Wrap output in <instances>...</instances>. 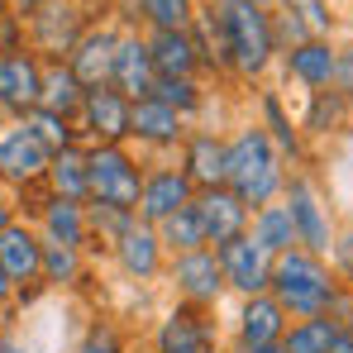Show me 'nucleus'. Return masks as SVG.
Here are the masks:
<instances>
[{
	"label": "nucleus",
	"mask_w": 353,
	"mask_h": 353,
	"mask_svg": "<svg viewBox=\"0 0 353 353\" xmlns=\"http://www.w3.org/2000/svg\"><path fill=\"white\" fill-rule=\"evenodd\" d=\"M334 91L353 101V39H339V58H334Z\"/></svg>",
	"instance_id": "41"
},
{
	"label": "nucleus",
	"mask_w": 353,
	"mask_h": 353,
	"mask_svg": "<svg viewBox=\"0 0 353 353\" xmlns=\"http://www.w3.org/2000/svg\"><path fill=\"white\" fill-rule=\"evenodd\" d=\"M158 239H163L168 258H181V253H196V248H205L201 220H196V210H191V205H186V210H176L172 220H163V225H158Z\"/></svg>",
	"instance_id": "38"
},
{
	"label": "nucleus",
	"mask_w": 353,
	"mask_h": 353,
	"mask_svg": "<svg viewBox=\"0 0 353 353\" xmlns=\"http://www.w3.org/2000/svg\"><path fill=\"white\" fill-rule=\"evenodd\" d=\"M86 176H91V201L119 205V210L139 215V196H143L148 163L129 143H91L86 148Z\"/></svg>",
	"instance_id": "4"
},
{
	"label": "nucleus",
	"mask_w": 353,
	"mask_h": 353,
	"mask_svg": "<svg viewBox=\"0 0 353 353\" xmlns=\"http://www.w3.org/2000/svg\"><path fill=\"white\" fill-rule=\"evenodd\" d=\"M129 110L134 101L119 96L115 86H91L81 110H77V134L81 143H129Z\"/></svg>",
	"instance_id": "10"
},
{
	"label": "nucleus",
	"mask_w": 353,
	"mask_h": 353,
	"mask_svg": "<svg viewBox=\"0 0 353 353\" xmlns=\"http://www.w3.org/2000/svg\"><path fill=\"white\" fill-rule=\"evenodd\" d=\"M172 163L186 172V181H191L196 191L225 186V163H230V139H225V129L191 124V134L181 139V148H176Z\"/></svg>",
	"instance_id": "11"
},
{
	"label": "nucleus",
	"mask_w": 353,
	"mask_h": 353,
	"mask_svg": "<svg viewBox=\"0 0 353 353\" xmlns=\"http://www.w3.org/2000/svg\"><path fill=\"white\" fill-rule=\"evenodd\" d=\"M339 10H344V29H349V39H353V0H344Z\"/></svg>",
	"instance_id": "48"
},
{
	"label": "nucleus",
	"mask_w": 353,
	"mask_h": 353,
	"mask_svg": "<svg viewBox=\"0 0 353 353\" xmlns=\"http://www.w3.org/2000/svg\"><path fill=\"white\" fill-rule=\"evenodd\" d=\"M215 258H220L225 287H230L239 301L268 296V287H272V258H268L248 234H239V239H230L225 248H215Z\"/></svg>",
	"instance_id": "16"
},
{
	"label": "nucleus",
	"mask_w": 353,
	"mask_h": 353,
	"mask_svg": "<svg viewBox=\"0 0 353 353\" xmlns=\"http://www.w3.org/2000/svg\"><path fill=\"white\" fill-rule=\"evenodd\" d=\"M77 353H129V344H124V334L110 320H91L81 330V339H77Z\"/></svg>",
	"instance_id": "39"
},
{
	"label": "nucleus",
	"mask_w": 353,
	"mask_h": 353,
	"mask_svg": "<svg viewBox=\"0 0 353 353\" xmlns=\"http://www.w3.org/2000/svg\"><path fill=\"white\" fill-rule=\"evenodd\" d=\"M10 301H14V282H10V272L0 268V310H5Z\"/></svg>",
	"instance_id": "44"
},
{
	"label": "nucleus",
	"mask_w": 353,
	"mask_h": 353,
	"mask_svg": "<svg viewBox=\"0 0 353 353\" xmlns=\"http://www.w3.org/2000/svg\"><path fill=\"white\" fill-rule=\"evenodd\" d=\"M277 10L292 14L305 29V39H339V29H344L339 0H277Z\"/></svg>",
	"instance_id": "30"
},
{
	"label": "nucleus",
	"mask_w": 353,
	"mask_h": 353,
	"mask_svg": "<svg viewBox=\"0 0 353 353\" xmlns=\"http://www.w3.org/2000/svg\"><path fill=\"white\" fill-rule=\"evenodd\" d=\"M292 315L272 301V296H248L234 310V344L243 349H263V344H282Z\"/></svg>",
	"instance_id": "23"
},
{
	"label": "nucleus",
	"mask_w": 353,
	"mask_h": 353,
	"mask_svg": "<svg viewBox=\"0 0 353 353\" xmlns=\"http://www.w3.org/2000/svg\"><path fill=\"white\" fill-rule=\"evenodd\" d=\"M43 186L62 196V201H91V176H86V143H77V148H62L48 158V176H43Z\"/></svg>",
	"instance_id": "29"
},
{
	"label": "nucleus",
	"mask_w": 353,
	"mask_h": 353,
	"mask_svg": "<svg viewBox=\"0 0 353 353\" xmlns=\"http://www.w3.org/2000/svg\"><path fill=\"white\" fill-rule=\"evenodd\" d=\"M330 268H334V277H339L344 287H353V225L339 230L334 248H330Z\"/></svg>",
	"instance_id": "40"
},
{
	"label": "nucleus",
	"mask_w": 353,
	"mask_h": 353,
	"mask_svg": "<svg viewBox=\"0 0 353 353\" xmlns=\"http://www.w3.org/2000/svg\"><path fill=\"white\" fill-rule=\"evenodd\" d=\"M191 210H196V220H201L205 248H225L230 239L248 234V220H253V210H248V205L239 201L230 186H210V191H196Z\"/></svg>",
	"instance_id": "17"
},
{
	"label": "nucleus",
	"mask_w": 353,
	"mask_h": 353,
	"mask_svg": "<svg viewBox=\"0 0 353 353\" xmlns=\"http://www.w3.org/2000/svg\"><path fill=\"white\" fill-rule=\"evenodd\" d=\"M39 101H43V58L34 48L0 53V105L14 119H24L29 110H39Z\"/></svg>",
	"instance_id": "18"
},
{
	"label": "nucleus",
	"mask_w": 353,
	"mask_h": 353,
	"mask_svg": "<svg viewBox=\"0 0 353 353\" xmlns=\"http://www.w3.org/2000/svg\"><path fill=\"white\" fill-rule=\"evenodd\" d=\"M248 239L268 253V258H282L296 248V225H292V210L287 201H272V205H258L253 220H248Z\"/></svg>",
	"instance_id": "28"
},
{
	"label": "nucleus",
	"mask_w": 353,
	"mask_h": 353,
	"mask_svg": "<svg viewBox=\"0 0 353 353\" xmlns=\"http://www.w3.org/2000/svg\"><path fill=\"white\" fill-rule=\"evenodd\" d=\"M201 0H139V29L143 34H181L191 29Z\"/></svg>",
	"instance_id": "33"
},
{
	"label": "nucleus",
	"mask_w": 353,
	"mask_h": 353,
	"mask_svg": "<svg viewBox=\"0 0 353 353\" xmlns=\"http://www.w3.org/2000/svg\"><path fill=\"white\" fill-rule=\"evenodd\" d=\"M43 5H48V0H10V14H14L19 24H29V19H34Z\"/></svg>",
	"instance_id": "43"
},
{
	"label": "nucleus",
	"mask_w": 353,
	"mask_h": 353,
	"mask_svg": "<svg viewBox=\"0 0 353 353\" xmlns=\"http://www.w3.org/2000/svg\"><path fill=\"white\" fill-rule=\"evenodd\" d=\"M225 139H230L225 186L234 191V196L243 201V205H248V210L282 201L292 168H287V158L272 148V139L258 129V119H239V124L230 129V134H225Z\"/></svg>",
	"instance_id": "2"
},
{
	"label": "nucleus",
	"mask_w": 353,
	"mask_h": 353,
	"mask_svg": "<svg viewBox=\"0 0 353 353\" xmlns=\"http://www.w3.org/2000/svg\"><path fill=\"white\" fill-rule=\"evenodd\" d=\"M296 124H301L305 143H310V139H334V134H344V129L353 124V101L339 96L334 86H330V91H310V96L301 101Z\"/></svg>",
	"instance_id": "25"
},
{
	"label": "nucleus",
	"mask_w": 353,
	"mask_h": 353,
	"mask_svg": "<svg viewBox=\"0 0 353 353\" xmlns=\"http://www.w3.org/2000/svg\"><path fill=\"white\" fill-rule=\"evenodd\" d=\"M153 349L158 353H220V325H215L210 310L176 301L153 330Z\"/></svg>",
	"instance_id": "9"
},
{
	"label": "nucleus",
	"mask_w": 353,
	"mask_h": 353,
	"mask_svg": "<svg viewBox=\"0 0 353 353\" xmlns=\"http://www.w3.org/2000/svg\"><path fill=\"white\" fill-rule=\"evenodd\" d=\"M110 86H115L119 96H129V101L153 96L158 72H153V53H148V34H143V29H124V34H119V53H115Z\"/></svg>",
	"instance_id": "22"
},
{
	"label": "nucleus",
	"mask_w": 353,
	"mask_h": 353,
	"mask_svg": "<svg viewBox=\"0 0 353 353\" xmlns=\"http://www.w3.org/2000/svg\"><path fill=\"white\" fill-rule=\"evenodd\" d=\"M139 215H129V210H119V205H101V201H86V230H91V248H101V253H110V243H115L129 225H134Z\"/></svg>",
	"instance_id": "37"
},
{
	"label": "nucleus",
	"mask_w": 353,
	"mask_h": 353,
	"mask_svg": "<svg viewBox=\"0 0 353 353\" xmlns=\"http://www.w3.org/2000/svg\"><path fill=\"white\" fill-rule=\"evenodd\" d=\"M24 129L48 148V153H62V148H77L81 143V134H77V119H67V115H58V110H29L24 115Z\"/></svg>",
	"instance_id": "36"
},
{
	"label": "nucleus",
	"mask_w": 353,
	"mask_h": 353,
	"mask_svg": "<svg viewBox=\"0 0 353 353\" xmlns=\"http://www.w3.org/2000/svg\"><path fill=\"white\" fill-rule=\"evenodd\" d=\"M153 96L163 105H172L186 124H196V119L205 115V105H210V81L205 77H176V81H158Z\"/></svg>",
	"instance_id": "32"
},
{
	"label": "nucleus",
	"mask_w": 353,
	"mask_h": 353,
	"mask_svg": "<svg viewBox=\"0 0 353 353\" xmlns=\"http://www.w3.org/2000/svg\"><path fill=\"white\" fill-rule=\"evenodd\" d=\"M220 19L225 53H230V86H268L277 72V39H272V5L258 0H205Z\"/></svg>",
	"instance_id": "1"
},
{
	"label": "nucleus",
	"mask_w": 353,
	"mask_h": 353,
	"mask_svg": "<svg viewBox=\"0 0 353 353\" xmlns=\"http://www.w3.org/2000/svg\"><path fill=\"white\" fill-rule=\"evenodd\" d=\"M334 58H339V39H305L277 58V77L287 86H296L301 96L330 91L334 86Z\"/></svg>",
	"instance_id": "13"
},
{
	"label": "nucleus",
	"mask_w": 353,
	"mask_h": 353,
	"mask_svg": "<svg viewBox=\"0 0 353 353\" xmlns=\"http://www.w3.org/2000/svg\"><path fill=\"white\" fill-rule=\"evenodd\" d=\"M86 282V253L81 248H62V243H43V287L48 292H67Z\"/></svg>",
	"instance_id": "35"
},
{
	"label": "nucleus",
	"mask_w": 353,
	"mask_h": 353,
	"mask_svg": "<svg viewBox=\"0 0 353 353\" xmlns=\"http://www.w3.org/2000/svg\"><path fill=\"white\" fill-rule=\"evenodd\" d=\"M168 287L176 292V301L186 305H201V310H215L230 287H225V272H220V258L215 248H196V253H181V258H168Z\"/></svg>",
	"instance_id": "8"
},
{
	"label": "nucleus",
	"mask_w": 353,
	"mask_h": 353,
	"mask_svg": "<svg viewBox=\"0 0 353 353\" xmlns=\"http://www.w3.org/2000/svg\"><path fill=\"white\" fill-rule=\"evenodd\" d=\"M330 353H353V330H344V334L334 339V349H330Z\"/></svg>",
	"instance_id": "46"
},
{
	"label": "nucleus",
	"mask_w": 353,
	"mask_h": 353,
	"mask_svg": "<svg viewBox=\"0 0 353 353\" xmlns=\"http://www.w3.org/2000/svg\"><path fill=\"white\" fill-rule=\"evenodd\" d=\"M110 258H115V268L129 282H158V277L168 272V248H163L158 230L143 225V220H134V225L110 243Z\"/></svg>",
	"instance_id": "19"
},
{
	"label": "nucleus",
	"mask_w": 353,
	"mask_h": 353,
	"mask_svg": "<svg viewBox=\"0 0 353 353\" xmlns=\"http://www.w3.org/2000/svg\"><path fill=\"white\" fill-rule=\"evenodd\" d=\"M14 220H19V205H14V196H10V191L0 186V234H5V230H10Z\"/></svg>",
	"instance_id": "42"
},
{
	"label": "nucleus",
	"mask_w": 353,
	"mask_h": 353,
	"mask_svg": "<svg viewBox=\"0 0 353 353\" xmlns=\"http://www.w3.org/2000/svg\"><path fill=\"white\" fill-rule=\"evenodd\" d=\"M0 268L10 272L14 292L24 287H43V234L29 220H14L0 234Z\"/></svg>",
	"instance_id": "21"
},
{
	"label": "nucleus",
	"mask_w": 353,
	"mask_h": 353,
	"mask_svg": "<svg viewBox=\"0 0 353 353\" xmlns=\"http://www.w3.org/2000/svg\"><path fill=\"white\" fill-rule=\"evenodd\" d=\"M282 201H287V210H292L296 248L330 258V248H334V239H339V225H334L330 201H325V196H320V186L310 181V172H292V176H287Z\"/></svg>",
	"instance_id": "5"
},
{
	"label": "nucleus",
	"mask_w": 353,
	"mask_h": 353,
	"mask_svg": "<svg viewBox=\"0 0 353 353\" xmlns=\"http://www.w3.org/2000/svg\"><path fill=\"white\" fill-rule=\"evenodd\" d=\"M5 124H14V115H10V110L0 105V129H5Z\"/></svg>",
	"instance_id": "50"
},
{
	"label": "nucleus",
	"mask_w": 353,
	"mask_h": 353,
	"mask_svg": "<svg viewBox=\"0 0 353 353\" xmlns=\"http://www.w3.org/2000/svg\"><path fill=\"white\" fill-rule=\"evenodd\" d=\"M0 353H29V349H24V344H19L10 330H0Z\"/></svg>",
	"instance_id": "45"
},
{
	"label": "nucleus",
	"mask_w": 353,
	"mask_h": 353,
	"mask_svg": "<svg viewBox=\"0 0 353 353\" xmlns=\"http://www.w3.org/2000/svg\"><path fill=\"white\" fill-rule=\"evenodd\" d=\"M339 292H344V282L334 277L330 258L305 253V248H292V253L272 258V287H268V296H272L292 320L330 315V305H334Z\"/></svg>",
	"instance_id": "3"
},
{
	"label": "nucleus",
	"mask_w": 353,
	"mask_h": 353,
	"mask_svg": "<svg viewBox=\"0 0 353 353\" xmlns=\"http://www.w3.org/2000/svg\"><path fill=\"white\" fill-rule=\"evenodd\" d=\"M191 39H196V53H201V77L205 81H230V53H225V34H220V19L215 10L201 0L196 19H191Z\"/></svg>",
	"instance_id": "27"
},
{
	"label": "nucleus",
	"mask_w": 353,
	"mask_h": 353,
	"mask_svg": "<svg viewBox=\"0 0 353 353\" xmlns=\"http://www.w3.org/2000/svg\"><path fill=\"white\" fill-rule=\"evenodd\" d=\"M48 148L24 129V119L5 124L0 129V186L10 191H24V186H39L48 176Z\"/></svg>",
	"instance_id": "12"
},
{
	"label": "nucleus",
	"mask_w": 353,
	"mask_h": 353,
	"mask_svg": "<svg viewBox=\"0 0 353 353\" xmlns=\"http://www.w3.org/2000/svg\"><path fill=\"white\" fill-rule=\"evenodd\" d=\"M81 101H86V86L77 81V72H72L67 62H43V101H39V105L77 119Z\"/></svg>",
	"instance_id": "31"
},
{
	"label": "nucleus",
	"mask_w": 353,
	"mask_h": 353,
	"mask_svg": "<svg viewBox=\"0 0 353 353\" xmlns=\"http://www.w3.org/2000/svg\"><path fill=\"white\" fill-rule=\"evenodd\" d=\"M230 353H282V344H263V349H243V344H234Z\"/></svg>",
	"instance_id": "47"
},
{
	"label": "nucleus",
	"mask_w": 353,
	"mask_h": 353,
	"mask_svg": "<svg viewBox=\"0 0 353 353\" xmlns=\"http://www.w3.org/2000/svg\"><path fill=\"white\" fill-rule=\"evenodd\" d=\"M34 230L43 234V243H62V248H81L91 253V230H86V201H62L48 191Z\"/></svg>",
	"instance_id": "24"
},
{
	"label": "nucleus",
	"mask_w": 353,
	"mask_h": 353,
	"mask_svg": "<svg viewBox=\"0 0 353 353\" xmlns=\"http://www.w3.org/2000/svg\"><path fill=\"white\" fill-rule=\"evenodd\" d=\"M10 19H14V14H10V0H0V29H5Z\"/></svg>",
	"instance_id": "49"
},
{
	"label": "nucleus",
	"mask_w": 353,
	"mask_h": 353,
	"mask_svg": "<svg viewBox=\"0 0 353 353\" xmlns=\"http://www.w3.org/2000/svg\"><path fill=\"white\" fill-rule=\"evenodd\" d=\"M148 53H153V72H158V81L201 77V53H196L191 29H181V34H148Z\"/></svg>",
	"instance_id": "26"
},
{
	"label": "nucleus",
	"mask_w": 353,
	"mask_h": 353,
	"mask_svg": "<svg viewBox=\"0 0 353 353\" xmlns=\"http://www.w3.org/2000/svg\"><path fill=\"white\" fill-rule=\"evenodd\" d=\"M253 119H258V129L272 139V148L287 158V168L301 172V163L310 158V148H305V134H301L292 105H287V96H282L277 86H258V91H253Z\"/></svg>",
	"instance_id": "14"
},
{
	"label": "nucleus",
	"mask_w": 353,
	"mask_h": 353,
	"mask_svg": "<svg viewBox=\"0 0 353 353\" xmlns=\"http://www.w3.org/2000/svg\"><path fill=\"white\" fill-rule=\"evenodd\" d=\"M186 134H191V124L176 115L172 105H163L158 96L134 101V110H129V148L143 163H168V158H176V148H181Z\"/></svg>",
	"instance_id": "7"
},
{
	"label": "nucleus",
	"mask_w": 353,
	"mask_h": 353,
	"mask_svg": "<svg viewBox=\"0 0 353 353\" xmlns=\"http://www.w3.org/2000/svg\"><path fill=\"white\" fill-rule=\"evenodd\" d=\"M339 334H344V330H339L330 315L292 320V325H287V334H282V353H330Z\"/></svg>",
	"instance_id": "34"
},
{
	"label": "nucleus",
	"mask_w": 353,
	"mask_h": 353,
	"mask_svg": "<svg viewBox=\"0 0 353 353\" xmlns=\"http://www.w3.org/2000/svg\"><path fill=\"white\" fill-rule=\"evenodd\" d=\"M91 24H96V14H91L81 0H48V5L24 24V34H29V48L43 62H67V53L81 43V34H86Z\"/></svg>",
	"instance_id": "6"
},
{
	"label": "nucleus",
	"mask_w": 353,
	"mask_h": 353,
	"mask_svg": "<svg viewBox=\"0 0 353 353\" xmlns=\"http://www.w3.org/2000/svg\"><path fill=\"white\" fill-rule=\"evenodd\" d=\"M196 201V186L186 181V172L176 163H148V176H143V196H139V220L143 225H163L172 220L176 210H186Z\"/></svg>",
	"instance_id": "15"
},
{
	"label": "nucleus",
	"mask_w": 353,
	"mask_h": 353,
	"mask_svg": "<svg viewBox=\"0 0 353 353\" xmlns=\"http://www.w3.org/2000/svg\"><path fill=\"white\" fill-rule=\"evenodd\" d=\"M119 29L115 19H96L86 34H81V43L67 53V67L77 72V81L91 91V86H110V72H115V53H119Z\"/></svg>",
	"instance_id": "20"
},
{
	"label": "nucleus",
	"mask_w": 353,
	"mask_h": 353,
	"mask_svg": "<svg viewBox=\"0 0 353 353\" xmlns=\"http://www.w3.org/2000/svg\"><path fill=\"white\" fill-rule=\"evenodd\" d=\"M258 5H277V0H258Z\"/></svg>",
	"instance_id": "51"
}]
</instances>
